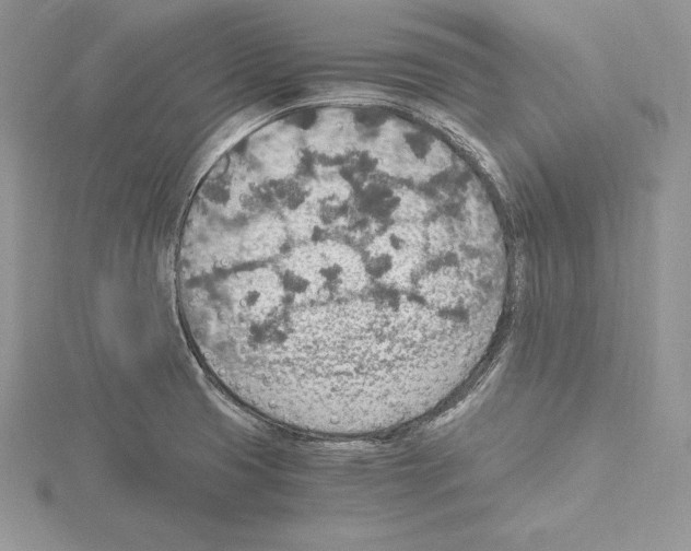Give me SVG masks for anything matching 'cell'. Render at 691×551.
Returning a JSON list of instances; mask_svg holds the SVG:
<instances>
[{"mask_svg":"<svg viewBox=\"0 0 691 551\" xmlns=\"http://www.w3.org/2000/svg\"><path fill=\"white\" fill-rule=\"evenodd\" d=\"M394 220L361 202L281 218L251 204L177 267L194 350L260 407H382L429 365L447 329Z\"/></svg>","mask_w":691,"mask_h":551,"instance_id":"obj_1","label":"cell"}]
</instances>
